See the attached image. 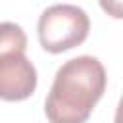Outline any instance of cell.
Returning <instances> with one entry per match:
<instances>
[{
  "label": "cell",
  "instance_id": "cell-4",
  "mask_svg": "<svg viewBox=\"0 0 123 123\" xmlns=\"http://www.w3.org/2000/svg\"><path fill=\"white\" fill-rule=\"evenodd\" d=\"M27 50V35L25 31L12 21L0 23V56L4 54H25Z\"/></svg>",
  "mask_w": 123,
  "mask_h": 123
},
{
  "label": "cell",
  "instance_id": "cell-5",
  "mask_svg": "<svg viewBox=\"0 0 123 123\" xmlns=\"http://www.w3.org/2000/svg\"><path fill=\"white\" fill-rule=\"evenodd\" d=\"M98 2H100V8L108 15H111L115 19L123 17V0H98Z\"/></svg>",
  "mask_w": 123,
  "mask_h": 123
},
{
  "label": "cell",
  "instance_id": "cell-3",
  "mask_svg": "<svg viewBox=\"0 0 123 123\" xmlns=\"http://www.w3.org/2000/svg\"><path fill=\"white\" fill-rule=\"evenodd\" d=\"M37 88V69L25 54L0 56V100L19 102Z\"/></svg>",
  "mask_w": 123,
  "mask_h": 123
},
{
  "label": "cell",
  "instance_id": "cell-1",
  "mask_svg": "<svg viewBox=\"0 0 123 123\" xmlns=\"http://www.w3.org/2000/svg\"><path fill=\"white\" fill-rule=\"evenodd\" d=\"M106 69L94 56L67 60L54 75L44 102L50 123H86L106 90Z\"/></svg>",
  "mask_w": 123,
  "mask_h": 123
},
{
  "label": "cell",
  "instance_id": "cell-2",
  "mask_svg": "<svg viewBox=\"0 0 123 123\" xmlns=\"http://www.w3.org/2000/svg\"><path fill=\"white\" fill-rule=\"evenodd\" d=\"M38 40L50 54L67 52L83 44L90 31L86 12L73 4H54L38 17Z\"/></svg>",
  "mask_w": 123,
  "mask_h": 123
}]
</instances>
